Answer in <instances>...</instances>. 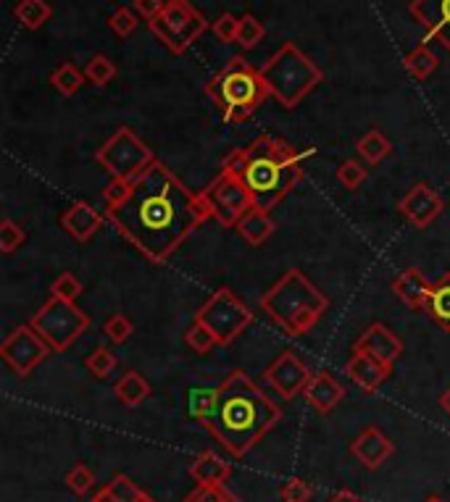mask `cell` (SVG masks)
<instances>
[{
    "instance_id": "obj_1",
    "label": "cell",
    "mask_w": 450,
    "mask_h": 502,
    "mask_svg": "<svg viewBox=\"0 0 450 502\" xmlns=\"http://www.w3.org/2000/svg\"><path fill=\"white\" fill-rule=\"evenodd\" d=\"M106 219L156 266L166 263L203 224L195 208V195L161 160H153L134 179L127 203L108 208Z\"/></svg>"
},
{
    "instance_id": "obj_2",
    "label": "cell",
    "mask_w": 450,
    "mask_h": 502,
    "mask_svg": "<svg viewBox=\"0 0 450 502\" xmlns=\"http://www.w3.org/2000/svg\"><path fill=\"white\" fill-rule=\"evenodd\" d=\"M282 413L245 371H232L216 389V403L203 424L232 458H243L263 440Z\"/></svg>"
},
{
    "instance_id": "obj_3",
    "label": "cell",
    "mask_w": 450,
    "mask_h": 502,
    "mask_svg": "<svg viewBox=\"0 0 450 502\" xmlns=\"http://www.w3.org/2000/svg\"><path fill=\"white\" fill-rule=\"evenodd\" d=\"M311 151H300L280 137L261 134L248 148L232 151L222 160L225 171H234L253 192L256 208L271 211L303 177V160Z\"/></svg>"
},
{
    "instance_id": "obj_4",
    "label": "cell",
    "mask_w": 450,
    "mask_h": 502,
    "mask_svg": "<svg viewBox=\"0 0 450 502\" xmlns=\"http://www.w3.org/2000/svg\"><path fill=\"white\" fill-rule=\"evenodd\" d=\"M261 311L288 337H303L329 311V300L300 269H289L266 295H261Z\"/></svg>"
},
{
    "instance_id": "obj_5",
    "label": "cell",
    "mask_w": 450,
    "mask_h": 502,
    "mask_svg": "<svg viewBox=\"0 0 450 502\" xmlns=\"http://www.w3.org/2000/svg\"><path fill=\"white\" fill-rule=\"evenodd\" d=\"M206 95L219 105L226 122H248L269 95L261 68H253L243 56L229 59L226 66L211 77Z\"/></svg>"
},
{
    "instance_id": "obj_6",
    "label": "cell",
    "mask_w": 450,
    "mask_h": 502,
    "mask_svg": "<svg viewBox=\"0 0 450 502\" xmlns=\"http://www.w3.org/2000/svg\"><path fill=\"white\" fill-rule=\"evenodd\" d=\"M269 95L282 105L295 108L306 95L324 82V71L295 42H285L269 61L261 66Z\"/></svg>"
},
{
    "instance_id": "obj_7",
    "label": "cell",
    "mask_w": 450,
    "mask_h": 502,
    "mask_svg": "<svg viewBox=\"0 0 450 502\" xmlns=\"http://www.w3.org/2000/svg\"><path fill=\"white\" fill-rule=\"evenodd\" d=\"M30 326L51 345L53 352H64L90 329V315L79 311L77 303H69V300H61V297H51L30 318Z\"/></svg>"
},
{
    "instance_id": "obj_8",
    "label": "cell",
    "mask_w": 450,
    "mask_h": 502,
    "mask_svg": "<svg viewBox=\"0 0 450 502\" xmlns=\"http://www.w3.org/2000/svg\"><path fill=\"white\" fill-rule=\"evenodd\" d=\"M195 321H200L219 345H229L253 324V314L229 287H219L195 314Z\"/></svg>"
},
{
    "instance_id": "obj_9",
    "label": "cell",
    "mask_w": 450,
    "mask_h": 502,
    "mask_svg": "<svg viewBox=\"0 0 450 502\" xmlns=\"http://www.w3.org/2000/svg\"><path fill=\"white\" fill-rule=\"evenodd\" d=\"M96 160L114 179L134 182L156 160V156L129 126H122L106 140L103 148H97Z\"/></svg>"
},
{
    "instance_id": "obj_10",
    "label": "cell",
    "mask_w": 450,
    "mask_h": 502,
    "mask_svg": "<svg viewBox=\"0 0 450 502\" xmlns=\"http://www.w3.org/2000/svg\"><path fill=\"white\" fill-rule=\"evenodd\" d=\"M148 27L174 56H182L208 30V22L190 0H166L163 14L148 22Z\"/></svg>"
},
{
    "instance_id": "obj_11",
    "label": "cell",
    "mask_w": 450,
    "mask_h": 502,
    "mask_svg": "<svg viewBox=\"0 0 450 502\" xmlns=\"http://www.w3.org/2000/svg\"><path fill=\"white\" fill-rule=\"evenodd\" d=\"M203 197L208 200L214 219L222 226H237L251 208H256L253 192L245 185V179L234 171H219V177L203 189Z\"/></svg>"
},
{
    "instance_id": "obj_12",
    "label": "cell",
    "mask_w": 450,
    "mask_h": 502,
    "mask_svg": "<svg viewBox=\"0 0 450 502\" xmlns=\"http://www.w3.org/2000/svg\"><path fill=\"white\" fill-rule=\"evenodd\" d=\"M51 352H53L51 345L34 332L30 324L14 329V332L5 337V342L0 345V358H3L19 377H30Z\"/></svg>"
},
{
    "instance_id": "obj_13",
    "label": "cell",
    "mask_w": 450,
    "mask_h": 502,
    "mask_svg": "<svg viewBox=\"0 0 450 502\" xmlns=\"http://www.w3.org/2000/svg\"><path fill=\"white\" fill-rule=\"evenodd\" d=\"M311 377L314 374L306 369V363L292 350H285L282 355H277L263 374V379L274 387V392L282 400H295V395H303Z\"/></svg>"
},
{
    "instance_id": "obj_14",
    "label": "cell",
    "mask_w": 450,
    "mask_h": 502,
    "mask_svg": "<svg viewBox=\"0 0 450 502\" xmlns=\"http://www.w3.org/2000/svg\"><path fill=\"white\" fill-rule=\"evenodd\" d=\"M398 211L411 221L418 229H427L432 221L445 211V200L429 187V185H417L409 189V195L400 200Z\"/></svg>"
},
{
    "instance_id": "obj_15",
    "label": "cell",
    "mask_w": 450,
    "mask_h": 502,
    "mask_svg": "<svg viewBox=\"0 0 450 502\" xmlns=\"http://www.w3.org/2000/svg\"><path fill=\"white\" fill-rule=\"evenodd\" d=\"M354 350L369 352L372 358L382 361L385 366L392 369L395 361L403 355V342H400V337H398L392 329H387L385 324H372V326H366V332L355 340Z\"/></svg>"
},
{
    "instance_id": "obj_16",
    "label": "cell",
    "mask_w": 450,
    "mask_h": 502,
    "mask_svg": "<svg viewBox=\"0 0 450 502\" xmlns=\"http://www.w3.org/2000/svg\"><path fill=\"white\" fill-rule=\"evenodd\" d=\"M409 11L450 53V0H411Z\"/></svg>"
},
{
    "instance_id": "obj_17",
    "label": "cell",
    "mask_w": 450,
    "mask_h": 502,
    "mask_svg": "<svg viewBox=\"0 0 450 502\" xmlns=\"http://www.w3.org/2000/svg\"><path fill=\"white\" fill-rule=\"evenodd\" d=\"M392 452H395V444H392L385 432H380L377 426H366V429L351 442V455H354L363 469H369V471L385 466L387 458H390Z\"/></svg>"
},
{
    "instance_id": "obj_18",
    "label": "cell",
    "mask_w": 450,
    "mask_h": 502,
    "mask_svg": "<svg viewBox=\"0 0 450 502\" xmlns=\"http://www.w3.org/2000/svg\"><path fill=\"white\" fill-rule=\"evenodd\" d=\"M390 366H385L382 361H377V358H372L369 352H361V350H354V355L348 358V363H345V374L348 379L354 381L358 389H363V392H380V387L385 384L387 379H390Z\"/></svg>"
},
{
    "instance_id": "obj_19",
    "label": "cell",
    "mask_w": 450,
    "mask_h": 502,
    "mask_svg": "<svg viewBox=\"0 0 450 502\" xmlns=\"http://www.w3.org/2000/svg\"><path fill=\"white\" fill-rule=\"evenodd\" d=\"M303 397H306V403L317 410V413L326 415V413H332V410L345 400V387L332 377L329 371H319V374L311 377L306 392H303Z\"/></svg>"
},
{
    "instance_id": "obj_20",
    "label": "cell",
    "mask_w": 450,
    "mask_h": 502,
    "mask_svg": "<svg viewBox=\"0 0 450 502\" xmlns=\"http://www.w3.org/2000/svg\"><path fill=\"white\" fill-rule=\"evenodd\" d=\"M432 284L435 282H429L418 269H406L400 277H395L392 292H395V297H398L406 308L418 311V308H427L429 295H432Z\"/></svg>"
},
{
    "instance_id": "obj_21",
    "label": "cell",
    "mask_w": 450,
    "mask_h": 502,
    "mask_svg": "<svg viewBox=\"0 0 450 502\" xmlns=\"http://www.w3.org/2000/svg\"><path fill=\"white\" fill-rule=\"evenodd\" d=\"M61 226H64L77 242H87V240H93V234L103 226V216H100V211H96L90 203H82L79 200V203H71L66 208L64 216H61Z\"/></svg>"
},
{
    "instance_id": "obj_22",
    "label": "cell",
    "mask_w": 450,
    "mask_h": 502,
    "mask_svg": "<svg viewBox=\"0 0 450 502\" xmlns=\"http://www.w3.org/2000/svg\"><path fill=\"white\" fill-rule=\"evenodd\" d=\"M190 476L200 487H216V484H225L226 479L232 476V466L225 463L216 452L203 450V452L195 455V461L190 463Z\"/></svg>"
},
{
    "instance_id": "obj_23",
    "label": "cell",
    "mask_w": 450,
    "mask_h": 502,
    "mask_svg": "<svg viewBox=\"0 0 450 502\" xmlns=\"http://www.w3.org/2000/svg\"><path fill=\"white\" fill-rule=\"evenodd\" d=\"M237 234L248 242V245H263L271 234H274V229H277V224L271 221L269 216V211H261V208H251L243 219L237 221Z\"/></svg>"
},
{
    "instance_id": "obj_24",
    "label": "cell",
    "mask_w": 450,
    "mask_h": 502,
    "mask_svg": "<svg viewBox=\"0 0 450 502\" xmlns=\"http://www.w3.org/2000/svg\"><path fill=\"white\" fill-rule=\"evenodd\" d=\"M151 392H153V389H151L148 379L142 377L140 371H127L124 377L114 384V395H116V400H119L122 406H127V408H137V406H142V403L151 397Z\"/></svg>"
},
{
    "instance_id": "obj_25",
    "label": "cell",
    "mask_w": 450,
    "mask_h": 502,
    "mask_svg": "<svg viewBox=\"0 0 450 502\" xmlns=\"http://www.w3.org/2000/svg\"><path fill=\"white\" fill-rule=\"evenodd\" d=\"M424 311L440 329L450 332V271L432 284V295H429V303Z\"/></svg>"
},
{
    "instance_id": "obj_26",
    "label": "cell",
    "mask_w": 450,
    "mask_h": 502,
    "mask_svg": "<svg viewBox=\"0 0 450 502\" xmlns=\"http://www.w3.org/2000/svg\"><path fill=\"white\" fill-rule=\"evenodd\" d=\"M358 156L363 158L369 166H377V163H382L390 153H392V142L387 140L385 134L380 132V129H372V132H366L361 140H358Z\"/></svg>"
},
{
    "instance_id": "obj_27",
    "label": "cell",
    "mask_w": 450,
    "mask_h": 502,
    "mask_svg": "<svg viewBox=\"0 0 450 502\" xmlns=\"http://www.w3.org/2000/svg\"><path fill=\"white\" fill-rule=\"evenodd\" d=\"M14 16L22 27L27 30H40L51 16H53V8L48 0H22L16 8H14Z\"/></svg>"
},
{
    "instance_id": "obj_28",
    "label": "cell",
    "mask_w": 450,
    "mask_h": 502,
    "mask_svg": "<svg viewBox=\"0 0 450 502\" xmlns=\"http://www.w3.org/2000/svg\"><path fill=\"white\" fill-rule=\"evenodd\" d=\"M51 85H53L56 93H61L64 97H71V95H77L82 90L85 74H82L74 63H64V66H59V68L51 74Z\"/></svg>"
},
{
    "instance_id": "obj_29",
    "label": "cell",
    "mask_w": 450,
    "mask_h": 502,
    "mask_svg": "<svg viewBox=\"0 0 450 502\" xmlns=\"http://www.w3.org/2000/svg\"><path fill=\"white\" fill-rule=\"evenodd\" d=\"M214 403H216V389H206V387H193L188 392V413L190 418L206 424L211 410H214Z\"/></svg>"
},
{
    "instance_id": "obj_30",
    "label": "cell",
    "mask_w": 450,
    "mask_h": 502,
    "mask_svg": "<svg viewBox=\"0 0 450 502\" xmlns=\"http://www.w3.org/2000/svg\"><path fill=\"white\" fill-rule=\"evenodd\" d=\"M406 68H409V74L414 77V79H427L435 68H437V56L427 48V45H418L414 48L409 56H406Z\"/></svg>"
},
{
    "instance_id": "obj_31",
    "label": "cell",
    "mask_w": 450,
    "mask_h": 502,
    "mask_svg": "<svg viewBox=\"0 0 450 502\" xmlns=\"http://www.w3.org/2000/svg\"><path fill=\"white\" fill-rule=\"evenodd\" d=\"M106 487H108V492L119 502H156L151 495H145L129 476H124V473H116Z\"/></svg>"
},
{
    "instance_id": "obj_32",
    "label": "cell",
    "mask_w": 450,
    "mask_h": 502,
    "mask_svg": "<svg viewBox=\"0 0 450 502\" xmlns=\"http://www.w3.org/2000/svg\"><path fill=\"white\" fill-rule=\"evenodd\" d=\"M263 34H266V27L258 22L253 14L240 16V30H237V45L240 48H245V50L256 48L258 42L263 40Z\"/></svg>"
},
{
    "instance_id": "obj_33",
    "label": "cell",
    "mask_w": 450,
    "mask_h": 502,
    "mask_svg": "<svg viewBox=\"0 0 450 502\" xmlns=\"http://www.w3.org/2000/svg\"><path fill=\"white\" fill-rule=\"evenodd\" d=\"M85 77L96 85V87H106L114 77H116V63L106 56H93L87 66H85Z\"/></svg>"
},
{
    "instance_id": "obj_34",
    "label": "cell",
    "mask_w": 450,
    "mask_h": 502,
    "mask_svg": "<svg viewBox=\"0 0 450 502\" xmlns=\"http://www.w3.org/2000/svg\"><path fill=\"white\" fill-rule=\"evenodd\" d=\"M85 366H87V371L96 379L111 377V371L116 369V355L108 347H97V350L90 352V358H87Z\"/></svg>"
},
{
    "instance_id": "obj_35",
    "label": "cell",
    "mask_w": 450,
    "mask_h": 502,
    "mask_svg": "<svg viewBox=\"0 0 450 502\" xmlns=\"http://www.w3.org/2000/svg\"><path fill=\"white\" fill-rule=\"evenodd\" d=\"M24 240H27V232H24L16 221H0V251L5 252V255H11L16 248H22Z\"/></svg>"
},
{
    "instance_id": "obj_36",
    "label": "cell",
    "mask_w": 450,
    "mask_h": 502,
    "mask_svg": "<svg viewBox=\"0 0 450 502\" xmlns=\"http://www.w3.org/2000/svg\"><path fill=\"white\" fill-rule=\"evenodd\" d=\"M66 484L74 495H87L96 487V473L90 471L85 463H77L66 471Z\"/></svg>"
},
{
    "instance_id": "obj_37",
    "label": "cell",
    "mask_w": 450,
    "mask_h": 502,
    "mask_svg": "<svg viewBox=\"0 0 450 502\" xmlns=\"http://www.w3.org/2000/svg\"><path fill=\"white\" fill-rule=\"evenodd\" d=\"M134 326L124 314H114L106 324H103V334L114 342V345H124L129 337H132Z\"/></svg>"
},
{
    "instance_id": "obj_38",
    "label": "cell",
    "mask_w": 450,
    "mask_h": 502,
    "mask_svg": "<svg viewBox=\"0 0 450 502\" xmlns=\"http://www.w3.org/2000/svg\"><path fill=\"white\" fill-rule=\"evenodd\" d=\"M366 166L358 163L355 158H348L340 169H337V182L345 189H358L363 182H366Z\"/></svg>"
},
{
    "instance_id": "obj_39",
    "label": "cell",
    "mask_w": 450,
    "mask_h": 502,
    "mask_svg": "<svg viewBox=\"0 0 450 502\" xmlns=\"http://www.w3.org/2000/svg\"><path fill=\"white\" fill-rule=\"evenodd\" d=\"M185 342H188V347H190V350L200 352V355H203V352H208V350H214V347L219 345V342H216V337H214V334H211V332H208V329H206V326H203L200 321H195L193 326H190V329L185 332Z\"/></svg>"
},
{
    "instance_id": "obj_40",
    "label": "cell",
    "mask_w": 450,
    "mask_h": 502,
    "mask_svg": "<svg viewBox=\"0 0 450 502\" xmlns=\"http://www.w3.org/2000/svg\"><path fill=\"white\" fill-rule=\"evenodd\" d=\"M182 502H240L225 484H216V487H195L193 492L185 497Z\"/></svg>"
},
{
    "instance_id": "obj_41",
    "label": "cell",
    "mask_w": 450,
    "mask_h": 502,
    "mask_svg": "<svg viewBox=\"0 0 450 502\" xmlns=\"http://www.w3.org/2000/svg\"><path fill=\"white\" fill-rule=\"evenodd\" d=\"M79 295H82V282L74 274H69V271L51 284V297H61V300H69V303H77Z\"/></svg>"
},
{
    "instance_id": "obj_42",
    "label": "cell",
    "mask_w": 450,
    "mask_h": 502,
    "mask_svg": "<svg viewBox=\"0 0 450 502\" xmlns=\"http://www.w3.org/2000/svg\"><path fill=\"white\" fill-rule=\"evenodd\" d=\"M132 187H134V182H129V179H114V177H111V182L103 189L106 205H108V208H119L122 203H127V197L132 195Z\"/></svg>"
},
{
    "instance_id": "obj_43",
    "label": "cell",
    "mask_w": 450,
    "mask_h": 502,
    "mask_svg": "<svg viewBox=\"0 0 450 502\" xmlns=\"http://www.w3.org/2000/svg\"><path fill=\"white\" fill-rule=\"evenodd\" d=\"M280 497L282 502H308L314 497V489H311V484L306 481V479H289L282 484V489H280Z\"/></svg>"
},
{
    "instance_id": "obj_44",
    "label": "cell",
    "mask_w": 450,
    "mask_h": 502,
    "mask_svg": "<svg viewBox=\"0 0 450 502\" xmlns=\"http://www.w3.org/2000/svg\"><path fill=\"white\" fill-rule=\"evenodd\" d=\"M108 27L116 32V34L127 37V34H132V32L137 30V14H134L132 8H127V5H119V8L111 14Z\"/></svg>"
},
{
    "instance_id": "obj_45",
    "label": "cell",
    "mask_w": 450,
    "mask_h": 502,
    "mask_svg": "<svg viewBox=\"0 0 450 502\" xmlns=\"http://www.w3.org/2000/svg\"><path fill=\"white\" fill-rule=\"evenodd\" d=\"M237 30H240V19L232 16V14H222V16L214 22V34H216L222 42H237Z\"/></svg>"
},
{
    "instance_id": "obj_46",
    "label": "cell",
    "mask_w": 450,
    "mask_h": 502,
    "mask_svg": "<svg viewBox=\"0 0 450 502\" xmlns=\"http://www.w3.org/2000/svg\"><path fill=\"white\" fill-rule=\"evenodd\" d=\"M163 5L166 0H134V14L142 16L145 22H153L163 14Z\"/></svg>"
},
{
    "instance_id": "obj_47",
    "label": "cell",
    "mask_w": 450,
    "mask_h": 502,
    "mask_svg": "<svg viewBox=\"0 0 450 502\" xmlns=\"http://www.w3.org/2000/svg\"><path fill=\"white\" fill-rule=\"evenodd\" d=\"M326 502H361V500L355 497L351 489H340V492H337L335 497H329V500H326Z\"/></svg>"
},
{
    "instance_id": "obj_48",
    "label": "cell",
    "mask_w": 450,
    "mask_h": 502,
    "mask_svg": "<svg viewBox=\"0 0 450 502\" xmlns=\"http://www.w3.org/2000/svg\"><path fill=\"white\" fill-rule=\"evenodd\" d=\"M440 408L445 410V413L450 415V387L445 389V392H443V395H440Z\"/></svg>"
},
{
    "instance_id": "obj_49",
    "label": "cell",
    "mask_w": 450,
    "mask_h": 502,
    "mask_svg": "<svg viewBox=\"0 0 450 502\" xmlns=\"http://www.w3.org/2000/svg\"><path fill=\"white\" fill-rule=\"evenodd\" d=\"M424 502H445V500H443V497H437V495H429V497H427Z\"/></svg>"
},
{
    "instance_id": "obj_50",
    "label": "cell",
    "mask_w": 450,
    "mask_h": 502,
    "mask_svg": "<svg viewBox=\"0 0 450 502\" xmlns=\"http://www.w3.org/2000/svg\"><path fill=\"white\" fill-rule=\"evenodd\" d=\"M90 502H100V500H97V497H93V500H90Z\"/></svg>"
}]
</instances>
